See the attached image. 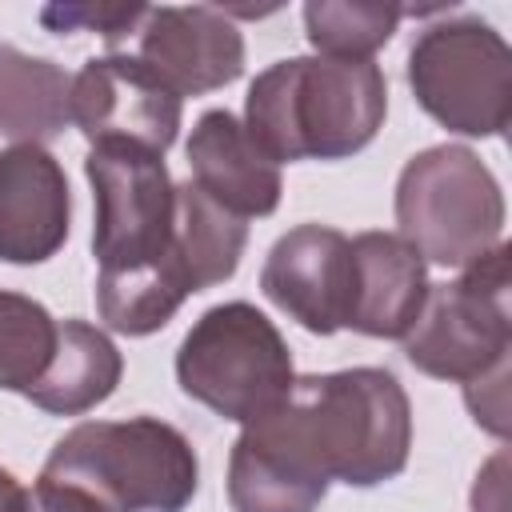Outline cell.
Instances as JSON below:
<instances>
[{
    "mask_svg": "<svg viewBox=\"0 0 512 512\" xmlns=\"http://www.w3.org/2000/svg\"><path fill=\"white\" fill-rule=\"evenodd\" d=\"M264 296L300 328L332 336L348 328L352 308V240L328 224L288 228L260 268Z\"/></svg>",
    "mask_w": 512,
    "mask_h": 512,
    "instance_id": "30bf717a",
    "label": "cell"
},
{
    "mask_svg": "<svg viewBox=\"0 0 512 512\" xmlns=\"http://www.w3.org/2000/svg\"><path fill=\"white\" fill-rule=\"evenodd\" d=\"M72 80L60 64L0 44V136L12 144H40L68 124Z\"/></svg>",
    "mask_w": 512,
    "mask_h": 512,
    "instance_id": "e0dca14e",
    "label": "cell"
},
{
    "mask_svg": "<svg viewBox=\"0 0 512 512\" xmlns=\"http://www.w3.org/2000/svg\"><path fill=\"white\" fill-rule=\"evenodd\" d=\"M56 352V320L52 312L20 292L0 288V388L28 392Z\"/></svg>",
    "mask_w": 512,
    "mask_h": 512,
    "instance_id": "d6986e66",
    "label": "cell"
},
{
    "mask_svg": "<svg viewBox=\"0 0 512 512\" xmlns=\"http://www.w3.org/2000/svg\"><path fill=\"white\" fill-rule=\"evenodd\" d=\"M184 100L128 52L88 60L68 92V120L96 144H132L164 156L180 132Z\"/></svg>",
    "mask_w": 512,
    "mask_h": 512,
    "instance_id": "9c48e42d",
    "label": "cell"
},
{
    "mask_svg": "<svg viewBox=\"0 0 512 512\" xmlns=\"http://www.w3.org/2000/svg\"><path fill=\"white\" fill-rule=\"evenodd\" d=\"M464 404L480 428H488L492 436H508V368L464 384Z\"/></svg>",
    "mask_w": 512,
    "mask_h": 512,
    "instance_id": "44dd1931",
    "label": "cell"
},
{
    "mask_svg": "<svg viewBox=\"0 0 512 512\" xmlns=\"http://www.w3.org/2000/svg\"><path fill=\"white\" fill-rule=\"evenodd\" d=\"M104 500L112 512H184L200 484L188 436L156 416L88 420L64 432L44 472Z\"/></svg>",
    "mask_w": 512,
    "mask_h": 512,
    "instance_id": "3957f363",
    "label": "cell"
},
{
    "mask_svg": "<svg viewBox=\"0 0 512 512\" xmlns=\"http://www.w3.org/2000/svg\"><path fill=\"white\" fill-rule=\"evenodd\" d=\"M176 380L184 396L216 416L252 424L288 396L296 372L280 328L256 304L232 300L188 328L176 352Z\"/></svg>",
    "mask_w": 512,
    "mask_h": 512,
    "instance_id": "5b68a950",
    "label": "cell"
},
{
    "mask_svg": "<svg viewBox=\"0 0 512 512\" xmlns=\"http://www.w3.org/2000/svg\"><path fill=\"white\" fill-rule=\"evenodd\" d=\"M508 244L472 260L460 280L428 284V300L404 336L412 368L436 380L472 384L488 372L508 368L512 352V308H508Z\"/></svg>",
    "mask_w": 512,
    "mask_h": 512,
    "instance_id": "8992f818",
    "label": "cell"
},
{
    "mask_svg": "<svg viewBox=\"0 0 512 512\" xmlns=\"http://www.w3.org/2000/svg\"><path fill=\"white\" fill-rule=\"evenodd\" d=\"M384 116L388 84L372 60L288 56L252 80L240 124L272 164H292L368 148Z\"/></svg>",
    "mask_w": 512,
    "mask_h": 512,
    "instance_id": "7a4b0ae2",
    "label": "cell"
},
{
    "mask_svg": "<svg viewBox=\"0 0 512 512\" xmlns=\"http://www.w3.org/2000/svg\"><path fill=\"white\" fill-rule=\"evenodd\" d=\"M400 16H408V8L312 0L304 4V32L308 44L328 60H372V52L392 40Z\"/></svg>",
    "mask_w": 512,
    "mask_h": 512,
    "instance_id": "ac0fdd59",
    "label": "cell"
},
{
    "mask_svg": "<svg viewBox=\"0 0 512 512\" xmlns=\"http://www.w3.org/2000/svg\"><path fill=\"white\" fill-rule=\"evenodd\" d=\"M84 172L96 196L92 252L100 272L152 276L184 304L188 296L164 268L176 208V184L164 168V156L132 144H96L84 160Z\"/></svg>",
    "mask_w": 512,
    "mask_h": 512,
    "instance_id": "ba28073f",
    "label": "cell"
},
{
    "mask_svg": "<svg viewBox=\"0 0 512 512\" xmlns=\"http://www.w3.org/2000/svg\"><path fill=\"white\" fill-rule=\"evenodd\" d=\"M120 372H124V360L100 328H92L84 320H60L56 352H52L44 376L24 396L52 416H80L116 392Z\"/></svg>",
    "mask_w": 512,
    "mask_h": 512,
    "instance_id": "2e32d148",
    "label": "cell"
},
{
    "mask_svg": "<svg viewBox=\"0 0 512 512\" xmlns=\"http://www.w3.org/2000/svg\"><path fill=\"white\" fill-rule=\"evenodd\" d=\"M24 512H112L104 500H96L92 492L76 488V484H64V480H48L40 476L28 492V504Z\"/></svg>",
    "mask_w": 512,
    "mask_h": 512,
    "instance_id": "7402d4cb",
    "label": "cell"
},
{
    "mask_svg": "<svg viewBox=\"0 0 512 512\" xmlns=\"http://www.w3.org/2000/svg\"><path fill=\"white\" fill-rule=\"evenodd\" d=\"M24 504H28V492L8 468H0V512H24Z\"/></svg>",
    "mask_w": 512,
    "mask_h": 512,
    "instance_id": "603a6c76",
    "label": "cell"
},
{
    "mask_svg": "<svg viewBox=\"0 0 512 512\" xmlns=\"http://www.w3.org/2000/svg\"><path fill=\"white\" fill-rule=\"evenodd\" d=\"M72 196L60 160L44 144L0 148V260L44 264L68 240Z\"/></svg>",
    "mask_w": 512,
    "mask_h": 512,
    "instance_id": "7c38bea8",
    "label": "cell"
},
{
    "mask_svg": "<svg viewBox=\"0 0 512 512\" xmlns=\"http://www.w3.org/2000/svg\"><path fill=\"white\" fill-rule=\"evenodd\" d=\"M428 300V264L396 232H360L352 240L348 328L380 340H404Z\"/></svg>",
    "mask_w": 512,
    "mask_h": 512,
    "instance_id": "5bb4252c",
    "label": "cell"
},
{
    "mask_svg": "<svg viewBox=\"0 0 512 512\" xmlns=\"http://www.w3.org/2000/svg\"><path fill=\"white\" fill-rule=\"evenodd\" d=\"M408 88L448 132L500 136L512 120V48L476 16L432 24L408 48Z\"/></svg>",
    "mask_w": 512,
    "mask_h": 512,
    "instance_id": "52a82bcc",
    "label": "cell"
},
{
    "mask_svg": "<svg viewBox=\"0 0 512 512\" xmlns=\"http://www.w3.org/2000/svg\"><path fill=\"white\" fill-rule=\"evenodd\" d=\"M124 52L156 72L180 100L216 92L244 72L240 28L228 20V12L208 4L148 8Z\"/></svg>",
    "mask_w": 512,
    "mask_h": 512,
    "instance_id": "8fae6325",
    "label": "cell"
},
{
    "mask_svg": "<svg viewBox=\"0 0 512 512\" xmlns=\"http://www.w3.org/2000/svg\"><path fill=\"white\" fill-rule=\"evenodd\" d=\"M192 184L232 216H268L280 204V164H272L228 108H212L188 136Z\"/></svg>",
    "mask_w": 512,
    "mask_h": 512,
    "instance_id": "4fadbf2b",
    "label": "cell"
},
{
    "mask_svg": "<svg viewBox=\"0 0 512 512\" xmlns=\"http://www.w3.org/2000/svg\"><path fill=\"white\" fill-rule=\"evenodd\" d=\"M144 4H48L40 8V24L48 32H96L108 52H124L144 20Z\"/></svg>",
    "mask_w": 512,
    "mask_h": 512,
    "instance_id": "ffe728a7",
    "label": "cell"
},
{
    "mask_svg": "<svg viewBox=\"0 0 512 512\" xmlns=\"http://www.w3.org/2000/svg\"><path fill=\"white\" fill-rule=\"evenodd\" d=\"M244 244H248V224L240 216L220 208L192 180L176 184L172 236H168L164 268L184 296L204 292L212 284H224L244 256Z\"/></svg>",
    "mask_w": 512,
    "mask_h": 512,
    "instance_id": "9a60e30c",
    "label": "cell"
},
{
    "mask_svg": "<svg viewBox=\"0 0 512 512\" xmlns=\"http://www.w3.org/2000/svg\"><path fill=\"white\" fill-rule=\"evenodd\" d=\"M400 240L424 264L468 268L504 236V192L492 168L464 144L416 152L396 180Z\"/></svg>",
    "mask_w": 512,
    "mask_h": 512,
    "instance_id": "277c9868",
    "label": "cell"
},
{
    "mask_svg": "<svg viewBox=\"0 0 512 512\" xmlns=\"http://www.w3.org/2000/svg\"><path fill=\"white\" fill-rule=\"evenodd\" d=\"M412 404L384 368L296 376L288 396L244 424L228 456L232 512H316L328 484L376 488L404 472Z\"/></svg>",
    "mask_w": 512,
    "mask_h": 512,
    "instance_id": "6da1fadb",
    "label": "cell"
}]
</instances>
